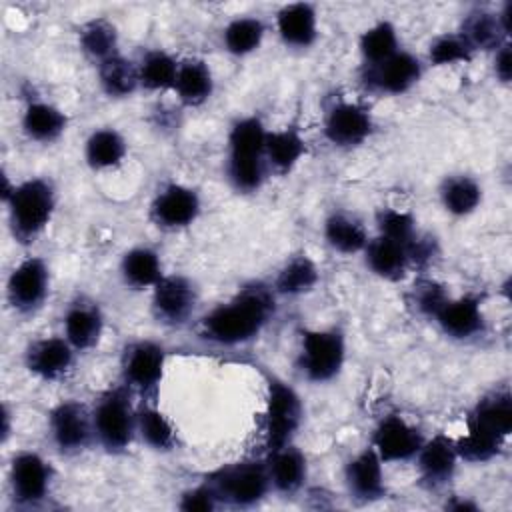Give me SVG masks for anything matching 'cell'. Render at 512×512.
<instances>
[{
	"mask_svg": "<svg viewBox=\"0 0 512 512\" xmlns=\"http://www.w3.org/2000/svg\"><path fill=\"white\" fill-rule=\"evenodd\" d=\"M274 314V292L264 284L246 286L202 320V334L218 344H244L258 336Z\"/></svg>",
	"mask_w": 512,
	"mask_h": 512,
	"instance_id": "cell-1",
	"label": "cell"
},
{
	"mask_svg": "<svg viewBox=\"0 0 512 512\" xmlns=\"http://www.w3.org/2000/svg\"><path fill=\"white\" fill-rule=\"evenodd\" d=\"M268 130L256 116L240 118L228 136V178L238 192L250 194L264 180V146Z\"/></svg>",
	"mask_w": 512,
	"mask_h": 512,
	"instance_id": "cell-2",
	"label": "cell"
},
{
	"mask_svg": "<svg viewBox=\"0 0 512 512\" xmlns=\"http://www.w3.org/2000/svg\"><path fill=\"white\" fill-rule=\"evenodd\" d=\"M8 220L18 242H34L52 220L56 208V190L46 178H30L14 184V190L4 198Z\"/></svg>",
	"mask_w": 512,
	"mask_h": 512,
	"instance_id": "cell-3",
	"label": "cell"
},
{
	"mask_svg": "<svg viewBox=\"0 0 512 512\" xmlns=\"http://www.w3.org/2000/svg\"><path fill=\"white\" fill-rule=\"evenodd\" d=\"M94 436L108 452H122L136 432V412L122 388L108 390L92 410Z\"/></svg>",
	"mask_w": 512,
	"mask_h": 512,
	"instance_id": "cell-4",
	"label": "cell"
},
{
	"mask_svg": "<svg viewBox=\"0 0 512 512\" xmlns=\"http://www.w3.org/2000/svg\"><path fill=\"white\" fill-rule=\"evenodd\" d=\"M208 484L216 492L218 500L234 506H252L266 496L270 488V476L266 462L246 460L216 470L208 478Z\"/></svg>",
	"mask_w": 512,
	"mask_h": 512,
	"instance_id": "cell-5",
	"label": "cell"
},
{
	"mask_svg": "<svg viewBox=\"0 0 512 512\" xmlns=\"http://www.w3.org/2000/svg\"><path fill=\"white\" fill-rule=\"evenodd\" d=\"M302 420V402L298 394L276 376L268 378V400L264 416V434L268 452L292 444Z\"/></svg>",
	"mask_w": 512,
	"mask_h": 512,
	"instance_id": "cell-6",
	"label": "cell"
},
{
	"mask_svg": "<svg viewBox=\"0 0 512 512\" xmlns=\"http://www.w3.org/2000/svg\"><path fill=\"white\" fill-rule=\"evenodd\" d=\"M346 356L344 336L336 330H306L302 334L300 366L308 380L328 382L342 370Z\"/></svg>",
	"mask_w": 512,
	"mask_h": 512,
	"instance_id": "cell-7",
	"label": "cell"
},
{
	"mask_svg": "<svg viewBox=\"0 0 512 512\" xmlns=\"http://www.w3.org/2000/svg\"><path fill=\"white\" fill-rule=\"evenodd\" d=\"M50 434L56 448L64 454H76L84 450L94 436L92 412L80 402H60L50 412Z\"/></svg>",
	"mask_w": 512,
	"mask_h": 512,
	"instance_id": "cell-8",
	"label": "cell"
},
{
	"mask_svg": "<svg viewBox=\"0 0 512 512\" xmlns=\"http://www.w3.org/2000/svg\"><path fill=\"white\" fill-rule=\"evenodd\" d=\"M200 208L202 204L196 190L184 184H168L156 194L150 206V216L156 226L164 230H178L190 226L198 218Z\"/></svg>",
	"mask_w": 512,
	"mask_h": 512,
	"instance_id": "cell-9",
	"label": "cell"
},
{
	"mask_svg": "<svg viewBox=\"0 0 512 512\" xmlns=\"http://www.w3.org/2000/svg\"><path fill=\"white\" fill-rule=\"evenodd\" d=\"M50 274L42 258L30 256L22 260L8 278V300L18 312L36 310L48 294Z\"/></svg>",
	"mask_w": 512,
	"mask_h": 512,
	"instance_id": "cell-10",
	"label": "cell"
},
{
	"mask_svg": "<svg viewBox=\"0 0 512 512\" xmlns=\"http://www.w3.org/2000/svg\"><path fill=\"white\" fill-rule=\"evenodd\" d=\"M166 352L162 346L150 340L130 344L122 356V374L128 386L150 392L158 386L164 374Z\"/></svg>",
	"mask_w": 512,
	"mask_h": 512,
	"instance_id": "cell-11",
	"label": "cell"
},
{
	"mask_svg": "<svg viewBox=\"0 0 512 512\" xmlns=\"http://www.w3.org/2000/svg\"><path fill=\"white\" fill-rule=\"evenodd\" d=\"M372 126V116L364 106L354 102H338L326 114L324 134L334 146L352 148L370 136Z\"/></svg>",
	"mask_w": 512,
	"mask_h": 512,
	"instance_id": "cell-12",
	"label": "cell"
},
{
	"mask_svg": "<svg viewBox=\"0 0 512 512\" xmlns=\"http://www.w3.org/2000/svg\"><path fill=\"white\" fill-rule=\"evenodd\" d=\"M422 442V434L402 416H386L372 436V448L382 462L408 460L418 454Z\"/></svg>",
	"mask_w": 512,
	"mask_h": 512,
	"instance_id": "cell-13",
	"label": "cell"
},
{
	"mask_svg": "<svg viewBox=\"0 0 512 512\" xmlns=\"http://www.w3.org/2000/svg\"><path fill=\"white\" fill-rule=\"evenodd\" d=\"M196 306V290L184 276H162L152 288V308L158 320L182 324Z\"/></svg>",
	"mask_w": 512,
	"mask_h": 512,
	"instance_id": "cell-14",
	"label": "cell"
},
{
	"mask_svg": "<svg viewBox=\"0 0 512 512\" xmlns=\"http://www.w3.org/2000/svg\"><path fill=\"white\" fill-rule=\"evenodd\" d=\"M12 494L22 504L40 502L50 490V466L36 452H20L10 466Z\"/></svg>",
	"mask_w": 512,
	"mask_h": 512,
	"instance_id": "cell-15",
	"label": "cell"
},
{
	"mask_svg": "<svg viewBox=\"0 0 512 512\" xmlns=\"http://www.w3.org/2000/svg\"><path fill=\"white\" fill-rule=\"evenodd\" d=\"M74 360V348L66 338H42L28 346L26 366L32 374L44 380H56L64 376Z\"/></svg>",
	"mask_w": 512,
	"mask_h": 512,
	"instance_id": "cell-16",
	"label": "cell"
},
{
	"mask_svg": "<svg viewBox=\"0 0 512 512\" xmlns=\"http://www.w3.org/2000/svg\"><path fill=\"white\" fill-rule=\"evenodd\" d=\"M422 76V64L410 52H396L388 60L370 66V82L388 94H402L410 90Z\"/></svg>",
	"mask_w": 512,
	"mask_h": 512,
	"instance_id": "cell-17",
	"label": "cell"
},
{
	"mask_svg": "<svg viewBox=\"0 0 512 512\" xmlns=\"http://www.w3.org/2000/svg\"><path fill=\"white\" fill-rule=\"evenodd\" d=\"M434 318L444 330V334L458 340L476 336L484 326L480 302L474 296H462L456 300L448 298Z\"/></svg>",
	"mask_w": 512,
	"mask_h": 512,
	"instance_id": "cell-18",
	"label": "cell"
},
{
	"mask_svg": "<svg viewBox=\"0 0 512 512\" xmlns=\"http://www.w3.org/2000/svg\"><path fill=\"white\" fill-rule=\"evenodd\" d=\"M104 330V316L94 302H74L64 316V334L74 350H88L98 344Z\"/></svg>",
	"mask_w": 512,
	"mask_h": 512,
	"instance_id": "cell-19",
	"label": "cell"
},
{
	"mask_svg": "<svg viewBox=\"0 0 512 512\" xmlns=\"http://www.w3.org/2000/svg\"><path fill=\"white\" fill-rule=\"evenodd\" d=\"M346 484L348 490L360 500H378L384 496V476L382 460L376 450L370 446L360 452L346 466Z\"/></svg>",
	"mask_w": 512,
	"mask_h": 512,
	"instance_id": "cell-20",
	"label": "cell"
},
{
	"mask_svg": "<svg viewBox=\"0 0 512 512\" xmlns=\"http://www.w3.org/2000/svg\"><path fill=\"white\" fill-rule=\"evenodd\" d=\"M416 458H418V470L422 478L436 486L452 478L458 452H456L454 440H450L444 434H436L432 440L422 442Z\"/></svg>",
	"mask_w": 512,
	"mask_h": 512,
	"instance_id": "cell-21",
	"label": "cell"
},
{
	"mask_svg": "<svg viewBox=\"0 0 512 512\" xmlns=\"http://www.w3.org/2000/svg\"><path fill=\"white\" fill-rule=\"evenodd\" d=\"M276 28L288 46L306 48L316 40L318 34L316 8L308 2L286 4L276 16Z\"/></svg>",
	"mask_w": 512,
	"mask_h": 512,
	"instance_id": "cell-22",
	"label": "cell"
},
{
	"mask_svg": "<svg viewBox=\"0 0 512 512\" xmlns=\"http://www.w3.org/2000/svg\"><path fill=\"white\" fill-rule=\"evenodd\" d=\"M266 468H268V476H270V486H274L282 494H292L304 484L306 458L292 444L272 450L268 456Z\"/></svg>",
	"mask_w": 512,
	"mask_h": 512,
	"instance_id": "cell-23",
	"label": "cell"
},
{
	"mask_svg": "<svg viewBox=\"0 0 512 512\" xmlns=\"http://www.w3.org/2000/svg\"><path fill=\"white\" fill-rule=\"evenodd\" d=\"M364 252L370 270L384 280H400L410 262L406 246L386 236H376L374 240H368Z\"/></svg>",
	"mask_w": 512,
	"mask_h": 512,
	"instance_id": "cell-24",
	"label": "cell"
},
{
	"mask_svg": "<svg viewBox=\"0 0 512 512\" xmlns=\"http://www.w3.org/2000/svg\"><path fill=\"white\" fill-rule=\"evenodd\" d=\"M68 126V116L54 104L44 100H32L22 114V128L28 138L36 142L56 140Z\"/></svg>",
	"mask_w": 512,
	"mask_h": 512,
	"instance_id": "cell-25",
	"label": "cell"
},
{
	"mask_svg": "<svg viewBox=\"0 0 512 512\" xmlns=\"http://www.w3.org/2000/svg\"><path fill=\"white\" fill-rule=\"evenodd\" d=\"M172 90L178 94L180 102H184L186 106L204 104L214 90V80L208 64L196 58L180 62Z\"/></svg>",
	"mask_w": 512,
	"mask_h": 512,
	"instance_id": "cell-26",
	"label": "cell"
},
{
	"mask_svg": "<svg viewBox=\"0 0 512 512\" xmlns=\"http://www.w3.org/2000/svg\"><path fill=\"white\" fill-rule=\"evenodd\" d=\"M306 154V142L296 128H286L266 134L264 156L270 168L278 174H288Z\"/></svg>",
	"mask_w": 512,
	"mask_h": 512,
	"instance_id": "cell-27",
	"label": "cell"
},
{
	"mask_svg": "<svg viewBox=\"0 0 512 512\" xmlns=\"http://www.w3.org/2000/svg\"><path fill=\"white\" fill-rule=\"evenodd\" d=\"M478 426H482L484 430L500 436V438H508L510 430H512V400H510V392L508 390H496L488 396H484L476 408L470 414V420Z\"/></svg>",
	"mask_w": 512,
	"mask_h": 512,
	"instance_id": "cell-28",
	"label": "cell"
},
{
	"mask_svg": "<svg viewBox=\"0 0 512 512\" xmlns=\"http://www.w3.org/2000/svg\"><path fill=\"white\" fill-rule=\"evenodd\" d=\"M120 272H122L124 282L136 290L154 288L160 282V278L164 276L158 254L144 246L132 248L124 254Z\"/></svg>",
	"mask_w": 512,
	"mask_h": 512,
	"instance_id": "cell-29",
	"label": "cell"
},
{
	"mask_svg": "<svg viewBox=\"0 0 512 512\" xmlns=\"http://www.w3.org/2000/svg\"><path fill=\"white\" fill-rule=\"evenodd\" d=\"M86 162L94 170L118 166L126 156V140L114 128H100L90 134L84 150Z\"/></svg>",
	"mask_w": 512,
	"mask_h": 512,
	"instance_id": "cell-30",
	"label": "cell"
},
{
	"mask_svg": "<svg viewBox=\"0 0 512 512\" xmlns=\"http://www.w3.org/2000/svg\"><path fill=\"white\" fill-rule=\"evenodd\" d=\"M98 76L102 90L112 98H126L140 86L138 66L120 54L100 62Z\"/></svg>",
	"mask_w": 512,
	"mask_h": 512,
	"instance_id": "cell-31",
	"label": "cell"
},
{
	"mask_svg": "<svg viewBox=\"0 0 512 512\" xmlns=\"http://www.w3.org/2000/svg\"><path fill=\"white\" fill-rule=\"evenodd\" d=\"M440 200L450 214L466 216L478 208L482 200V188L470 176H464V174L450 176L444 180L440 188Z\"/></svg>",
	"mask_w": 512,
	"mask_h": 512,
	"instance_id": "cell-32",
	"label": "cell"
},
{
	"mask_svg": "<svg viewBox=\"0 0 512 512\" xmlns=\"http://www.w3.org/2000/svg\"><path fill=\"white\" fill-rule=\"evenodd\" d=\"M324 236L326 242L342 254L360 252L368 244L366 228L348 214H332L324 224Z\"/></svg>",
	"mask_w": 512,
	"mask_h": 512,
	"instance_id": "cell-33",
	"label": "cell"
},
{
	"mask_svg": "<svg viewBox=\"0 0 512 512\" xmlns=\"http://www.w3.org/2000/svg\"><path fill=\"white\" fill-rule=\"evenodd\" d=\"M266 34V26L260 18L238 16L224 28V46L234 56H246L262 44Z\"/></svg>",
	"mask_w": 512,
	"mask_h": 512,
	"instance_id": "cell-34",
	"label": "cell"
},
{
	"mask_svg": "<svg viewBox=\"0 0 512 512\" xmlns=\"http://www.w3.org/2000/svg\"><path fill=\"white\" fill-rule=\"evenodd\" d=\"M504 440L506 438H500V436L484 430L482 426L468 422V432L462 438L454 440V444H456L458 458L478 464V462L492 460L500 452Z\"/></svg>",
	"mask_w": 512,
	"mask_h": 512,
	"instance_id": "cell-35",
	"label": "cell"
},
{
	"mask_svg": "<svg viewBox=\"0 0 512 512\" xmlns=\"http://www.w3.org/2000/svg\"><path fill=\"white\" fill-rule=\"evenodd\" d=\"M178 66H180V62H176L164 50L148 52L142 58V62L138 64L140 86H144L146 90H170V88H174Z\"/></svg>",
	"mask_w": 512,
	"mask_h": 512,
	"instance_id": "cell-36",
	"label": "cell"
},
{
	"mask_svg": "<svg viewBox=\"0 0 512 512\" xmlns=\"http://www.w3.org/2000/svg\"><path fill=\"white\" fill-rule=\"evenodd\" d=\"M316 282H318L316 264L306 254H300L284 264V268L276 276L274 288L280 294L296 296V294H304V292L312 290L316 286Z\"/></svg>",
	"mask_w": 512,
	"mask_h": 512,
	"instance_id": "cell-37",
	"label": "cell"
},
{
	"mask_svg": "<svg viewBox=\"0 0 512 512\" xmlns=\"http://www.w3.org/2000/svg\"><path fill=\"white\" fill-rule=\"evenodd\" d=\"M80 48L94 60L104 62L112 56H116L118 48V32L114 24H110L104 18L90 20L80 30Z\"/></svg>",
	"mask_w": 512,
	"mask_h": 512,
	"instance_id": "cell-38",
	"label": "cell"
},
{
	"mask_svg": "<svg viewBox=\"0 0 512 512\" xmlns=\"http://www.w3.org/2000/svg\"><path fill=\"white\" fill-rule=\"evenodd\" d=\"M136 432L154 450H170L176 444V432L170 420L156 408L146 406L136 412Z\"/></svg>",
	"mask_w": 512,
	"mask_h": 512,
	"instance_id": "cell-39",
	"label": "cell"
},
{
	"mask_svg": "<svg viewBox=\"0 0 512 512\" xmlns=\"http://www.w3.org/2000/svg\"><path fill=\"white\" fill-rule=\"evenodd\" d=\"M360 52L368 66H376L380 62L388 60L390 56H394L398 52L396 28L388 20H382V22L370 26L360 36Z\"/></svg>",
	"mask_w": 512,
	"mask_h": 512,
	"instance_id": "cell-40",
	"label": "cell"
},
{
	"mask_svg": "<svg viewBox=\"0 0 512 512\" xmlns=\"http://www.w3.org/2000/svg\"><path fill=\"white\" fill-rule=\"evenodd\" d=\"M462 36L466 38V42L472 46V50H490V48H500L504 30L500 26L498 14H490V12H476L472 14L462 30Z\"/></svg>",
	"mask_w": 512,
	"mask_h": 512,
	"instance_id": "cell-41",
	"label": "cell"
},
{
	"mask_svg": "<svg viewBox=\"0 0 512 512\" xmlns=\"http://www.w3.org/2000/svg\"><path fill=\"white\" fill-rule=\"evenodd\" d=\"M474 50L466 42L462 34H444L438 36L428 50V58L434 66H448L458 62H468L472 58Z\"/></svg>",
	"mask_w": 512,
	"mask_h": 512,
	"instance_id": "cell-42",
	"label": "cell"
},
{
	"mask_svg": "<svg viewBox=\"0 0 512 512\" xmlns=\"http://www.w3.org/2000/svg\"><path fill=\"white\" fill-rule=\"evenodd\" d=\"M378 228L380 236L392 238L404 246H408L416 238V228H414V218L408 212L400 210H382L378 214Z\"/></svg>",
	"mask_w": 512,
	"mask_h": 512,
	"instance_id": "cell-43",
	"label": "cell"
},
{
	"mask_svg": "<svg viewBox=\"0 0 512 512\" xmlns=\"http://www.w3.org/2000/svg\"><path fill=\"white\" fill-rule=\"evenodd\" d=\"M446 300L448 298H446L444 290L436 282L426 280V282L416 284V288H414V302H416L418 310L428 316H436L438 310L446 304Z\"/></svg>",
	"mask_w": 512,
	"mask_h": 512,
	"instance_id": "cell-44",
	"label": "cell"
},
{
	"mask_svg": "<svg viewBox=\"0 0 512 512\" xmlns=\"http://www.w3.org/2000/svg\"><path fill=\"white\" fill-rule=\"evenodd\" d=\"M216 504H218L216 492L208 482L184 492L180 500V508L186 512H210L216 508Z\"/></svg>",
	"mask_w": 512,
	"mask_h": 512,
	"instance_id": "cell-45",
	"label": "cell"
},
{
	"mask_svg": "<svg viewBox=\"0 0 512 512\" xmlns=\"http://www.w3.org/2000/svg\"><path fill=\"white\" fill-rule=\"evenodd\" d=\"M494 72H496L498 80L510 82V76H512V56H510V44H506V42L500 48H496Z\"/></svg>",
	"mask_w": 512,
	"mask_h": 512,
	"instance_id": "cell-46",
	"label": "cell"
},
{
	"mask_svg": "<svg viewBox=\"0 0 512 512\" xmlns=\"http://www.w3.org/2000/svg\"><path fill=\"white\" fill-rule=\"evenodd\" d=\"M10 434V412L6 406H2V440H6Z\"/></svg>",
	"mask_w": 512,
	"mask_h": 512,
	"instance_id": "cell-47",
	"label": "cell"
}]
</instances>
